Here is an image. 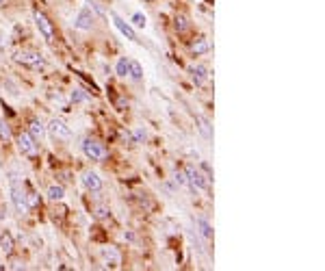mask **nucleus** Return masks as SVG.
I'll return each instance as SVG.
<instances>
[{"label":"nucleus","mask_w":325,"mask_h":271,"mask_svg":"<svg viewBox=\"0 0 325 271\" xmlns=\"http://www.w3.org/2000/svg\"><path fill=\"white\" fill-rule=\"evenodd\" d=\"M63 198H65L63 184H50V187H48V200H50V202H61Z\"/></svg>","instance_id":"nucleus-17"},{"label":"nucleus","mask_w":325,"mask_h":271,"mask_svg":"<svg viewBox=\"0 0 325 271\" xmlns=\"http://www.w3.org/2000/svg\"><path fill=\"white\" fill-rule=\"evenodd\" d=\"M184 176H187V184L191 187L193 193H208L211 191V180L202 174V169L189 165V167L184 169Z\"/></svg>","instance_id":"nucleus-2"},{"label":"nucleus","mask_w":325,"mask_h":271,"mask_svg":"<svg viewBox=\"0 0 325 271\" xmlns=\"http://www.w3.org/2000/svg\"><path fill=\"white\" fill-rule=\"evenodd\" d=\"M197 228H199V234H202L204 239H213V228H211V224H208L204 217L197 219Z\"/></svg>","instance_id":"nucleus-19"},{"label":"nucleus","mask_w":325,"mask_h":271,"mask_svg":"<svg viewBox=\"0 0 325 271\" xmlns=\"http://www.w3.org/2000/svg\"><path fill=\"white\" fill-rule=\"evenodd\" d=\"M197 128H199V133H202V137L206 139V141H211L213 139V126H211V122H208V117L197 115Z\"/></svg>","instance_id":"nucleus-15"},{"label":"nucleus","mask_w":325,"mask_h":271,"mask_svg":"<svg viewBox=\"0 0 325 271\" xmlns=\"http://www.w3.org/2000/svg\"><path fill=\"white\" fill-rule=\"evenodd\" d=\"M111 20H113L115 28H117V31L122 33L126 39H130V42H139V39H137V33H134V28L130 26V24H128L124 18H119L117 13H111Z\"/></svg>","instance_id":"nucleus-9"},{"label":"nucleus","mask_w":325,"mask_h":271,"mask_svg":"<svg viewBox=\"0 0 325 271\" xmlns=\"http://www.w3.org/2000/svg\"><path fill=\"white\" fill-rule=\"evenodd\" d=\"M33 18H35V26L39 28V33L43 35V39H46V42H54V26H52V22L48 20L46 13L39 11V9H35Z\"/></svg>","instance_id":"nucleus-5"},{"label":"nucleus","mask_w":325,"mask_h":271,"mask_svg":"<svg viewBox=\"0 0 325 271\" xmlns=\"http://www.w3.org/2000/svg\"><path fill=\"white\" fill-rule=\"evenodd\" d=\"M173 182H176L178 187H184V184H187V176H184L182 169H176V172H173Z\"/></svg>","instance_id":"nucleus-24"},{"label":"nucleus","mask_w":325,"mask_h":271,"mask_svg":"<svg viewBox=\"0 0 325 271\" xmlns=\"http://www.w3.org/2000/svg\"><path fill=\"white\" fill-rule=\"evenodd\" d=\"M115 74L122 78H126L130 74V59L128 57H119L117 63H115Z\"/></svg>","instance_id":"nucleus-16"},{"label":"nucleus","mask_w":325,"mask_h":271,"mask_svg":"<svg viewBox=\"0 0 325 271\" xmlns=\"http://www.w3.org/2000/svg\"><path fill=\"white\" fill-rule=\"evenodd\" d=\"M189 50H191L195 57H202V54H206L208 50H211V44H208V39H206V37H197L195 42H191Z\"/></svg>","instance_id":"nucleus-14"},{"label":"nucleus","mask_w":325,"mask_h":271,"mask_svg":"<svg viewBox=\"0 0 325 271\" xmlns=\"http://www.w3.org/2000/svg\"><path fill=\"white\" fill-rule=\"evenodd\" d=\"M83 184H85V189L87 191H91V193H98V191H102V178L96 174V172H91V169H87V172L83 174Z\"/></svg>","instance_id":"nucleus-10"},{"label":"nucleus","mask_w":325,"mask_h":271,"mask_svg":"<svg viewBox=\"0 0 325 271\" xmlns=\"http://www.w3.org/2000/svg\"><path fill=\"white\" fill-rule=\"evenodd\" d=\"M26 202H28V208L37 206V204H39V198H37V193H35V191H26Z\"/></svg>","instance_id":"nucleus-26"},{"label":"nucleus","mask_w":325,"mask_h":271,"mask_svg":"<svg viewBox=\"0 0 325 271\" xmlns=\"http://www.w3.org/2000/svg\"><path fill=\"white\" fill-rule=\"evenodd\" d=\"M0 248H2V252L7 256L13 254V239H11V234H9V232L0 234Z\"/></svg>","instance_id":"nucleus-18"},{"label":"nucleus","mask_w":325,"mask_h":271,"mask_svg":"<svg viewBox=\"0 0 325 271\" xmlns=\"http://www.w3.org/2000/svg\"><path fill=\"white\" fill-rule=\"evenodd\" d=\"M48 130L54 139H61V141H67V139L72 137V130H69V126L65 122H61V119H52V122L48 124Z\"/></svg>","instance_id":"nucleus-8"},{"label":"nucleus","mask_w":325,"mask_h":271,"mask_svg":"<svg viewBox=\"0 0 325 271\" xmlns=\"http://www.w3.org/2000/svg\"><path fill=\"white\" fill-rule=\"evenodd\" d=\"M102 258H104V263H107V267H111V269H117L119 265H122V256H119V252L113 248H102Z\"/></svg>","instance_id":"nucleus-12"},{"label":"nucleus","mask_w":325,"mask_h":271,"mask_svg":"<svg viewBox=\"0 0 325 271\" xmlns=\"http://www.w3.org/2000/svg\"><path fill=\"white\" fill-rule=\"evenodd\" d=\"M93 22H96V16H93V11L89 7H83L81 11L76 13V18H74V26H76L78 31H91Z\"/></svg>","instance_id":"nucleus-7"},{"label":"nucleus","mask_w":325,"mask_h":271,"mask_svg":"<svg viewBox=\"0 0 325 271\" xmlns=\"http://www.w3.org/2000/svg\"><path fill=\"white\" fill-rule=\"evenodd\" d=\"M128 76L132 80H137V83H139V80H143V68L137 61H130V74H128Z\"/></svg>","instance_id":"nucleus-20"},{"label":"nucleus","mask_w":325,"mask_h":271,"mask_svg":"<svg viewBox=\"0 0 325 271\" xmlns=\"http://www.w3.org/2000/svg\"><path fill=\"white\" fill-rule=\"evenodd\" d=\"M28 135L35 139V141H42L43 137H46V126L42 124V119H37V117H33L31 122H28Z\"/></svg>","instance_id":"nucleus-13"},{"label":"nucleus","mask_w":325,"mask_h":271,"mask_svg":"<svg viewBox=\"0 0 325 271\" xmlns=\"http://www.w3.org/2000/svg\"><path fill=\"white\" fill-rule=\"evenodd\" d=\"M2 269H4V265H0V271H2Z\"/></svg>","instance_id":"nucleus-32"},{"label":"nucleus","mask_w":325,"mask_h":271,"mask_svg":"<svg viewBox=\"0 0 325 271\" xmlns=\"http://www.w3.org/2000/svg\"><path fill=\"white\" fill-rule=\"evenodd\" d=\"M132 24H134L137 28H146L148 20H146V16H143V13H134V16H132Z\"/></svg>","instance_id":"nucleus-23"},{"label":"nucleus","mask_w":325,"mask_h":271,"mask_svg":"<svg viewBox=\"0 0 325 271\" xmlns=\"http://www.w3.org/2000/svg\"><path fill=\"white\" fill-rule=\"evenodd\" d=\"M0 4H4V0H0Z\"/></svg>","instance_id":"nucleus-33"},{"label":"nucleus","mask_w":325,"mask_h":271,"mask_svg":"<svg viewBox=\"0 0 325 271\" xmlns=\"http://www.w3.org/2000/svg\"><path fill=\"white\" fill-rule=\"evenodd\" d=\"M85 100H89L87 93H83L81 89H76V91L72 93V102H85Z\"/></svg>","instance_id":"nucleus-28"},{"label":"nucleus","mask_w":325,"mask_h":271,"mask_svg":"<svg viewBox=\"0 0 325 271\" xmlns=\"http://www.w3.org/2000/svg\"><path fill=\"white\" fill-rule=\"evenodd\" d=\"M11 269H24V263H13Z\"/></svg>","instance_id":"nucleus-31"},{"label":"nucleus","mask_w":325,"mask_h":271,"mask_svg":"<svg viewBox=\"0 0 325 271\" xmlns=\"http://www.w3.org/2000/svg\"><path fill=\"white\" fill-rule=\"evenodd\" d=\"M141 141H146V130L143 128H137L132 133V143H141Z\"/></svg>","instance_id":"nucleus-25"},{"label":"nucleus","mask_w":325,"mask_h":271,"mask_svg":"<svg viewBox=\"0 0 325 271\" xmlns=\"http://www.w3.org/2000/svg\"><path fill=\"white\" fill-rule=\"evenodd\" d=\"M83 154H85L87 158L98 160V163H100V160L107 158V148H104V145L100 143L98 139H91V137H89V139H85V141H83Z\"/></svg>","instance_id":"nucleus-4"},{"label":"nucleus","mask_w":325,"mask_h":271,"mask_svg":"<svg viewBox=\"0 0 325 271\" xmlns=\"http://www.w3.org/2000/svg\"><path fill=\"white\" fill-rule=\"evenodd\" d=\"M189 74H191L193 83L197 85V87H204V85L208 83V68L206 65H191V68H189Z\"/></svg>","instance_id":"nucleus-11"},{"label":"nucleus","mask_w":325,"mask_h":271,"mask_svg":"<svg viewBox=\"0 0 325 271\" xmlns=\"http://www.w3.org/2000/svg\"><path fill=\"white\" fill-rule=\"evenodd\" d=\"M0 141H11V128L2 119H0Z\"/></svg>","instance_id":"nucleus-22"},{"label":"nucleus","mask_w":325,"mask_h":271,"mask_svg":"<svg viewBox=\"0 0 325 271\" xmlns=\"http://www.w3.org/2000/svg\"><path fill=\"white\" fill-rule=\"evenodd\" d=\"M87 7H89V9H91V11H96V13H98V16H100V18H104V11H102V9H100V7H98V2H93V0H87Z\"/></svg>","instance_id":"nucleus-29"},{"label":"nucleus","mask_w":325,"mask_h":271,"mask_svg":"<svg viewBox=\"0 0 325 271\" xmlns=\"http://www.w3.org/2000/svg\"><path fill=\"white\" fill-rule=\"evenodd\" d=\"M16 141H18V150H20V154H22V157H28V158L37 157V152H39V150H37V141H35V139L28 133H20Z\"/></svg>","instance_id":"nucleus-6"},{"label":"nucleus","mask_w":325,"mask_h":271,"mask_svg":"<svg viewBox=\"0 0 325 271\" xmlns=\"http://www.w3.org/2000/svg\"><path fill=\"white\" fill-rule=\"evenodd\" d=\"M117 107H119V111H122V109H126V107H128V100L119 98V100H117Z\"/></svg>","instance_id":"nucleus-30"},{"label":"nucleus","mask_w":325,"mask_h":271,"mask_svg":"<svg viewBox=\"0 0 325 271\" xmlns=\"http://www.w3.org/2000/svg\"><path fill=\"white\" fill-rule=\"evenodd\" d=\"M16 61L26 65V68H31V69H43L46 68V59H43L39 52H33V50H20V52H16Z\"/></svg>","instance_id":"nucleus-3"},{"label":"nucleus","mask_w":325,"mask_h":271,"mask_svg":"<svg viewBox=\"0 0 325 271\" xmlns=\"http://www.w3.org/2000/svg\"><path fill=\"white\" fill-rule=\"evenodd\" d=\"M173 28H176L178 33H187L189 28H191V24H189V20L184 16H176V20H173Z\"/></svg>","instance_id":"nucleus-21"},{"label":"nucleus","mask_w":325,"mask_h":271,"mask_svg":"<svg viewBox=\"0 0 325 271\" xmlns=\"http://www.w3.org/2000/svg\"><path fill=\"white\" fill-rule=\"evenodd\" d=\"M93 215H96V219H107L111 213H108V208H107V206H96Z\"/></svg>","instance_id":"nucleus-27"},{"label":"nucleus","mask_w":325,"mask_h":271,"mask_svg":"<svg viewBox=\"0 0 325 271\" xmlns=\"http://www.w3.org/2000/svg\"><path fill=\"white\" fill-rule=\"evenodd\" d=\"M9 189H11V204L16 208V213L22 217V215L28 213V202H26V191H24V184L18 180L16 174H11L9 178Z\"/></svg>","instance_id":"nucleus-1"}]
</instances>
